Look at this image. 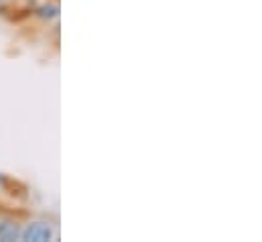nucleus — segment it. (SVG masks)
<instances>
[{"label":"nucleus","mask_w":262,"mask_h":242,"mask_svg":"<svg viewBox=\"0 0 262 242\" xmlns=\"http://www.w3.org/2000/svg\"><path fill=\"white\" fill-rule=\"evenodd\" d=\"M57 238V228L47 220H27L20 230V242H51Z\"/></svg>","instance_id":"f257e3e1"},{"label":"nucleus","mask_w":262,"mask_h":242,"mask_svg":"<svg viewBox=\"0 0 262 242\" xmlns=\"http://www.w3.org/2000/svg\"><path fill=\"white\" fill-rule=\"evenodd\" d=\"M31 16L41 21V23H51V21H57L59 16V0H47L39 6H33L31 8Z\"/></svg>","instance_id":"f03ea898"}]
</instances>
